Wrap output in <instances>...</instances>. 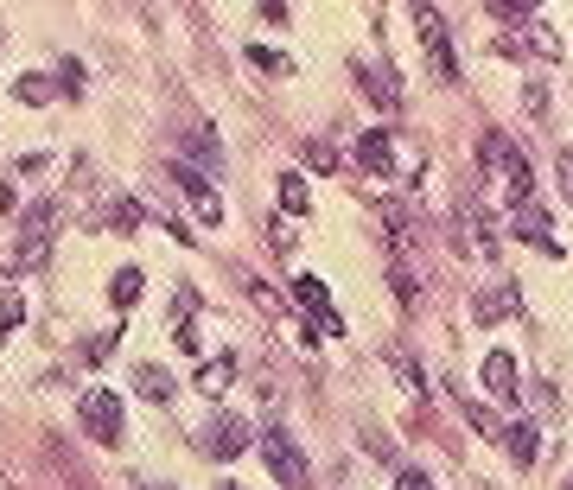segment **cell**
<instances>
[{"mask_svg":"<svg viewBox=\"0 0 573 490\" xmlns=\"http://www.w3.org/2000/svg\"><path fill=\"white\" fill-rule=\"evenodd\" d=\"M281 210H287V217H306V210H312V191H306L300 172H281Z\"/></svg>","mask_w":573,"mask_h":490,"instance_id":"d6986e66","label":"cell"},{"mask_svg":"<svg viewBox=\"0 0 573 490\" xmlns=\"http://www.w3.org/2000/svg\"><path fill=\"white\" fill-rule=\"evenodd\" d=\"M395 382H402L408 395H427V382H421V363H414V357H395Z\"/></svg>","mask_w":573,"mask_h":490,"instance_id":"d4e9b609","label":"cell"},{"mask_svg":"<svg viewBox=\"0 0 573 490\" xmlns=\"http://www.w3.org/2000/svg\"><path fill=\"white\" fill-rule=\"evenodd\" d=\"M255 20H268V26H287V20H293V13L281 7V0H268V7H255Z\"/></svg>","mask_w":573,"mask_h":490,"instance_id":"d6a6232c","label":"cell"},{"mask_svg":"<svg viewBox=\"0 0 573 490\" xmlns=\"http://www.w3.org/2000/svg\"><path fill=\"white\" fill-rule=\"evenodd\" d=\"M115 344H121V331L109 325V331H96V338H90V344H83V357H90V363H102V357H109V350H115Z\"/></svg>","mask_w":573,"mask_h":490,"instance_id":"4316f807","label":"cell"},{"mask_svg":"<svg viewBox=\"0 0 573 490\" xmlns=\"http://www.w3.org/2000/svg\"><path fill=\"white\" fill-rule=\"evenodd\" d=\"M484 166H491L497 179L510 185V204H529V191H535V172H529L523 147H516L510 134H484Z\"/></svg>","mask_w":573,"mask_h":490,"instance_id":"7a4b0ae2","label":"cell"},{"mask_svg":"<svg viewBox=\"0 0 573 490\" xmlns=\"http://www.w3.org/2000/svg\"><path fill=\"white\" fill-rule=\"evenodd\" d=\"M567 490H573V478H567Z\"/></svg>","mask_w":573,"mask_h":490,"instance_id":"8d00e7d4","label":"cell"},{"mask_svg":"<svg viewBox=\"0 0 573 490\" xmlns=\"http://www.w3.org/2000/svg\"><path fill=\"white\" fill-rule=\"evenodd\" d=\"M414 32H421L433 70L453 83V77H459V58H453V32H446V13H440V7H414Z\"/></svg>","mask_w":573,"mask_h":490,"instance_id":"5b68a950","label":"cell"},{"mask_svg":"<svg viewBox=\"0 0 573 490\" xmlns=\"http://www.w3.org/2000/svg\"><path fill=\"white\" fill-rule=\"evenodd\" d=\"M484 389L516 401V389H523V370H516V357H510V350H491V357H484Z\"/></svg>","mask_w":573,"mask_h":490,"instance_id":"5bb4252c","label":"cell"},{"mask_svg":"<svg viewBox=\"0 0 573 490\" xmlns=\"http://www.w3.org/2000/svg\"><path fill=\"white\" fill-rule=\"evenodd\" d=\"M389 490H433V478H427V471H402Z\"/></svg>","mask_w":573,"mask_h":490,"instance_id":"1f68e13d","label":"cell"},{"mask_svg":"<svg viewBox=\"0 0 573 490\" xmlns=\"http://www.w3.org/2000/svg\"><path fill=\"white\" fill-rule=\"evenodd\" d=\"M357 166H363V172H376V179H389V172H395V128H370V134H357Z\"/></svg>","mask_w":573,"mask_h":490,"instance_id":"9c48e42d","label":"cell"},{"mask_svg":"<svg viewBox=\"0 0 573 490\" xmlns=\"http://www.w3.org/2000/svg\"><path fill=\"white\" fill-rule=\"evenodd\" d=\"M134 395L160 408V401H172V376L160 370V363H141V370H134Z\"/></svg>","mask_w":573,"mask_h":490,"instance_id":"2e32d148","label":"cell"},{"mask_svg":"<svg viewBox=\"0 0 573 490\" xmlns=\"http://www.w3.org/2000/svg\"><path fill=\"white\" fill-rule=\"evenodd\" d=\"M510 230L523 236V242H535V249H542V255H561V236L548 230V210H542V204H516Z\"/></svg>","mask_w":573,"mask_h":490,"instance_id":"7c38bea8","label":"cell"},{"mask_svg":"<svg viewBox=\"0 0 573 490\" xmlns=\"http://www.w3.org/2000/svg\"><path fill=\"white\" fill-rule=\"evenodd\" d=\"M249 64H255V70H268V77H287V70H293L287 51H268V45H249Z\"/></svg>","mask_w":573,"mask_h":490,"instance_id":"44dd1931","label":"cell"},{"mask_svg":"<svg viewBox=\"0 0 573 490\" xmlns=\"http://www.w3.org/2000/svg\"><path fill=\"white\" fill-rule=\"evenodd\" d=\"M389 287H395V293H402V300H414V293H421V280H414L408 268H395V274H389Z\"/></svg>","mask_w":573,"mask_h":490,"instance_id":"4dcf8cb0","label":"cell"},{"mask_svg":"<svg viewBox=\"0 0 573 490\" xmlns=\"http://www.w3.org/2000/svg\"><path fill=\"white\" fill-rule=\"evenodd\" d=\"M255 446H262V465H268V478L281 490H306L312 484V465H306V452H300V440H293L287 427H262Z\"/></svg>","mask_w":573,"mask_h":490,"instance_id":"6da1fadb","label":"cell"},{"mask_svg":"<svg viewBox=\"0 0 573 490\" xmlns=\"http://www.w3.org/2000/svg\"><path fill=\"white\" fill-rule=\"evenodd\" d=\"M134 490H166V484H134Z\"/></svg>","mask_w":573,"mask_h":490,"instance_id":"d590c367","label":"cell"},{"mask_svg":"<svg viewBox=\"0 0 573 490\" xmlns=\"http://www.w3.org/2000/svg\"><path fill=\"white\" fill-rule=\"evenodd\" d=\"M166 172H172V185H179V191H185V198H191V204H198V217H204V223H223V198H217V191H211V179H204V172H198V166H185V160H172Z\"/></svg>","mask_w":573,"mask_h":490,"instance_id":"8992f818","label":"cell"},{"mask_svg":"<svg viewBox=\"0 0 573 490\" xmlns=\"http://www.w3.org/2000/svg\"><path fill=\"white\" fill-rule=\"evenodd\" d=\"M523 109H529V115H548V83H542V77H529V90H523Z\"/></svg>","mask_w":573,"mask_h":490,"instance_id":"f1b7e54d","label":"cell"},{"mask_svg":"<svg viewBox=\"0 0 573 490\" xmlns=\"http://www.w3.org/2000/svg\"><path fill=\"white\" fill-rule=\"evenodd\" d=\"M357 90L376 102L382 115H402V77L389 64H357Z\"/></svg>","mask_w":573,"mask_h":490,"instance_id":"52a82bcc","label":"cell"},{"mask_svg":"<svg viewBox=\"0 0 573 490\" xmlns=\"http://www.w3.org/2000/svg\"><path fill=\"white\" fill-rule=\"evenodd\" d=\"M503 446H510V459L516 465H535V420H510V427H503Z\"/></svg>","mask_w":573,"mask_h":490,"instance_id":"e0dca14e","label":"cell"},{"mask_svg":"<svg viewBox=\"0 0 573 490\" xmlns=\"http://www.w3.org/2000/svg\"><path fill=\"white\" fill-rule=\"evenodd\" d=\"M179 140H185V153H191L185 166H204V179H211V172H223V140H217L211 121H191Z\"/></svg>","mask_w":573,"mask_h":490,"instance_id":"ba28073f","label":"cell"},{"mask_svg":"<svg viewBox=\"0 0 573 490\" xmlns=\"http://www.w3.org/2000/svg\"><path fill=\"white\" fill-rule=\"evenodd\" d=\"M293 300L319 312V325H325V331H344V319H338V306H332V293H325V280H319V274H293Z\"/></svg>","mask_w":573,"mask_h":490,"instance_id":"4fadbf2b","label":"cell"},{"mask_svg":"<svg viewBox=\"0 0 573 490\" xmlns=\"http://www.w3.org/2000/svg\"><path fill=\"white\" fill-rule=\"evenodd\" d=\"M465 420H472V427L484 433V440H503V420H497L491 408H478V401H472V408H465Z\"/></svg>","mask_w":573,"mask_h":490,"instance_id":"484cf974","label":"cell"},{"mask_svg":"<svg viewBox=\"0 0 573 490\" xmlns=\"http://www.w3.org/2000/svg\"><path fill=\"white\" fill-rule=\"evenodd\" d=\"M510 306H516V287L510 293H478V325H497Z\"/></svg>","mask_w":573,"mask_h":490,"instance_id":"ffe728a7","label":"cell"},{"mask_svg":"<svg viewBox=\"0 0 573 490\" xmlns=\"http://www.w3.org/2000/svg\"><path fill=\"white\" fill-rule=\"evenodd\" d=\"M561 191L573 198V147H561Z\"/></svg>","mask_w":573,"mask_h":490,"instance_id":"836d02e7","label":"cell"},{"mask_svg":"<svg viewBox=\"0 0 573 490\" xmlns=\"http://www.w3.org/2000/svg\"><path fill=\"white\" fill-rule=\"evenodd\" d=\"M64 230V204L58 198H39L26 204V223H20V242H39V249H51V236Z\"/></svg>","mask_w":573,"mask_h":490,"instance_id":"30bf717a","label":"cell"},{"mask_svg":"<svg viewBox=\"0 0 573 490\" xmlns=\"http://www.w3.org/2000/svg\"><path fill=\"white\" fill-rule=\"evenodd\" d=\"M191 382H198V395H223V389H230V382H236V357H230V350H223V357L198 363V376H191Z\"/></svg>","mask_w":573,"mask_h":490,"instance_id":"9a60e30c","label":"cell"},{"mask_svg":"<svg viewBox=\"0 0 573 490\" xmlns=\"http://www.w3.org/2000/svg\"><path fill=\"white\" fill-rule=\"evenodd\" d=\"M13 325H20V293H13V287H0V344L13 338Z\"/></svg>","mask_w":573,"mask_h":490,"instance_id":"cb8c5ba5","label":"cell"},{"mask_svg":"<svg viewBox=\"0 0 573 490\" xmlns=\"http://www.w3.org/2000/svg\"><path fill=\"white\" fill-rule=\"evenodd\" d=\"M13 204H20V198H13V185H7V179H0V217H7V210H13Z\"/></svg>","mask_w":573,"mask_h":490,"instance_id":"e575fe53","label":"cell"},{"mask_svg":"<svg viewBox=\"0 0 573 490\" xmlns=\"http://www.w3.org/2000/svg\"><path fill=\"white\" fill-rule=\"evenodd\" d=\"M147 223V204L141 198H109V204H96V223L90 230H115V236H134Z\"/></svg>","mask_w":573,"mask_h":490,"instance_id":"8fae6325","label":"cell"},{"mask_svg":"<svg viewBox=\"0 0 573 490\" xmlns=\"http://www.w3.org/2000/svg\"><path fill=\"white\" fill-rule=\"evenodd\" d=\"M141 287H147V274H141V268H115V280H109V300H115L121 312H128L134 300H141Z\"/></svg>","mask_w":573,"mask_h":490,"instance_id":"ac0fdd59","label":"cell"},{"mask_svg":"<svg viewBox=\"0 0 573 490\" xmlns=\"http://www.w3.org/2000/svg\"><path fill=\"white\" fill-rule=\"evenodd\" d=\"M491 20H503L510 32H523V26H535V7H491Z\"/></svg>","mask_w":573,"mask_h":490,"instance_id":"83f0119b","label":"cell"},{"mask_svg":"<svg viewBox=\"0 0 573 490\" xmlns=\"http://www.w3.org/2000/svg\"><path fill=\"white\" fill-rule=\"evenodd\" d=\"M13 96L39 109V102H51V77H39V70H32V77H20V83H13Z\"/></svg>","mask_w":573,"mask_h":490,"instance_id":"603a6c76","label":"cell"},{"mask_svg":"<svg viewBox=\"0 0 573 490\" xmlns=\"http://www.w3.org/2000/svg\"><path fill=\"white\" fill-rule=\"evenodd\" d=\"M191 440H198V452H211V459H242V452L255 446V420H242V414H211L204 420L198 433H191Z\"/></svg>","mask_w":573,"mask_h":490,"instance_id":"3957f363","label":"cell"},{"mask_svg":"<svg viewBox=\"0 0 573 490\" xmlns=\"http://www.w3.org/2000/svg\"><path fill=\"white\" fill-rule=\"evenodd\" d=\"M83 83H90L83 58H58V90H64V96H83Z\"/></svg>","mask_w":573,"mask_h":490,"instance_id":"7402d4cb","label":"cell"},{"mask_svg":"<svg viewBox=\"0 0 573 490\" xmlns=\"http://www.w3.org/2000/svg\"><path fill=\"white\" fill-rule=\"evenodd\" d=\"M77 420H83V433H90L96 446H115V440H121V395L83 389V395H77Z\"/></svg>","mask_w":573,"mask_h":490,"instance_id":"277c9868","label":"cell"},{"mask_svg":"<svg viewBox=\"0 0 573 490\" xmlns=\"http://www.w3.org/2000/svg\"><path fill=\"white\" fill-rule=\"evenodd\" d=\"M306 160H312V166H319V172H338V153H332V147H325V140H306Z\"/></svg>","mask_w":573,"mask_h":490,"instance_id":"f546056e","label":"cell"}]
</instances>
